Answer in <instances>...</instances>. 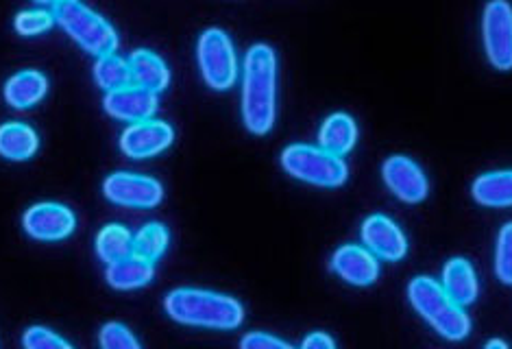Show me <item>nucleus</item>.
<instances>
[{"instance_id": "c85d7f7f", "label": "nucleus", "mask_w": 512, "mask_h": 349, "mask_svg": "<svg viewBox=\"0 0 512 349\" xmlns=\"http://www.w3.org/2000/svg\"><path fill=\"white\" fill-rule=\"evenodd\" d=\"M240 347L242 349H290V343L266 332H249L247 336H242Z\"/></svg>"}, {"instance_id": "a211bd4d", "label": "nucleus", "mask_w": 512, "mask_h": 349, "mask_svg": "<svg viewBox=\"0 0 512 349\" xmlns=\"http://www.w3.org/2000/svg\"><path fill=\"white\" fill-rule=\"evenodd\" d=\"M356 142H358L356 118L345 112H336L323 120V125L319 129V147H323L325 151L343 158V155L356 149Z\"/></svg>"}, {"instance_id": "20e7f679", "label": "nucleus", "mask_w": 512, "mask_h": 349, "mask_svg": "<svg viewBox=\"0 0 512 349\" xmlns=\"http://www.w3.org/2000/svg\"><path fill=\"white\" fill-rule=\"evenodd\" d=\"M53 16L59 27L92 57L112 55L118 48V33L101 14H96L81 0H59L53 7Z\"/></svg>"}, {"instance_id": "39448f33", "label": "nucleus", "mask_w": 512, "mask_h": 349, "mask_svg": "<svg viewBox=\"0 0 512 349\" xmlns=\"http://www.w3.org/2000/svg\"><path fill=\"white\" fill-rule=\"evenodd\" d=\"M282 168L303 184L319 188H338L347 182L349 166L347 162L312 144H290L282 151Z\"/></svg>"}, {"instance_id": "c756f323", "label": "nucleus", "mask_w": 512, "mask_h": 349, "mask_svg": "<svg viewBox=\"0 0 512 349\" xmlns=\"http://www.w3.org/2000/svg\"><path fill=\"white\" fill-rule=\"evenodd\" d=\"M301 347H306V349H334L336 341L327 332H312L310 336L303 339Z\"/></svg>"}, {"instance_id": "412c9836", "label": "nucleus", "mask_w": 512, "mask_h": 349, "mask_svg": "<svg viewBox=\"0 0 512 349\" xmlns=\"http://www.w3.org/2000/svg\"><path fill=\"white\" fill-rule=\"evenodd\" d=\"M40 149L35 129L24 123L0 125V158L11 162H27Z\"/></svg>"}, {"instance_id": "6e6552de", "label": "nucleus", "mask_w": 512, "mask_h": 349, "mask_svg": "<svg viewBox=\"0 0 512 349\" xmlns=\"http://www.w3.org/2000/svg\"><path fill=\"white\" fill-rule=\"evenodd\" d=\"M103 195L114 206L151 210L164 201V186L149 175L118 171L105 177Z\"/></svg>"}, {"instance_id": "5701e85b", "label": "nucleus", "mask_w": 512, "mask_h": 349, "mask_svg": "<svg viewBox=\"0 0 512 349\" xmlns=\"http://www.w3.org/2000/svg\"><path fill=\"white\" fill-rule=\"evenodd\" d=\"M94 81H96V86L103 88L105 92H112V90L129 86V83H133L129 59L118 57L116 53L96 57Z\"/></svg>"}, {"instance_id": "f257e3e1", "label": "nucleus", "mask_w": 512, "mask_h": 349, "mask_svg": "<svg viewBox=\"0 0 512 349\" xmlns=\"http://www.w3.org/2000/svg\"><path fill=\"white\" fill-rule=\"evenodd\" d=\"M277 118V55L253 44L242 66V123L253 136L271 134Z\"/></svg>"}, {"instance_id": "b1692460", "label": "nucleus", "mask_w": 512, "mask_h": 349, "mask_svg": "<svg viewBox=\"0 0 512 349\" xmlns=\"http://www.w3.org/2000/svg\"><path fill=\"white\" fill-rule=\"evenodd\" d=\"M170 243V234L166 230V225L162 223H146L140 227V232L133 236V254H138L146 260H160Z\"/></svg>"}, {"instance_id": "9d476101", "label": "nucleus", "mask_w": 512, "mask_h": 349, "mask_svg": "<svg viewBox=\"0 0 512 349\" xmlns=\"http://www.w3.org/2000/svg\"><path fill=\"white\" fill-rule=\"evenodd\" d=\"M175 140V129L164 120L146 118L140 123H131L120 134V151L133 160H149L164 153Z\"/></svg>"}, {"instance_id": "4468645a", "label": "nucleus", "mask_w": 512, "mask_h": 349, "mask_svg": "<svg viewBox=\"0 0 512 349\" xmlns=\"http://www.w3.org/2000/svg\"><path fill=\"white\" fill-rule=\"evenodd\" d=\"M103 107L105 112L116 120H123V123H140V120L153 118L157 107H160V99H157L155 92L140 88L136 83H129L125 88L105 92Z\"/></svg>"}, {"instance_id": "dca6fc26", "label": "nucleus", "mask_w": 512, "mask_h": 349, "mask_svg": "<svg viewBox=\"0 0 512 349\" xmlns=\"http://www.w3.org/2000/svg\"><path fill=\"white\" fill-rule=\"evenodd\" d=\"M443 288L462 308L471 306L480 295L478 273L467 258H451L443 269Z\"/></svg>"}, {"instance_id": "9b49d317", "label": "nucleus", "mask_w": 512, "mask_h": 349, "mask_svg": "<svg viewBox=\"0 0 512 349\" xmlns=\"http://www.w3.org/2000/svg\"><path fill=\"white\" fill-rule=\"evenodd\" d=\"M384 184L404 203H421L430 192V182L423 168L408 155H390L382 164Z\"/></svg>"}, {"instance_id": "bb28decb", "label": "nucleus", "mask_w": 512, "mask_h": 349, "mask_svg": "<svg viewBox=\"0 0 512 349\" xmlns=\"http://www.w3.org/2000/svg\"><path fill=\"white\" fill-rule=\"evenodd\" d=\"M99 345L103 349H140V341L133 332L118 321H109L101 328Z\"/></svg>"}, {"instance_id": "cd10ccee", "label": "nucleus", "mask_w": 512, "mask_h": 349, "mask_svg": "<svg viewBox=\"0 0 512 349\" xmlns=\"http://www.w3.org/2000/svg\"><path fill=\"white\" fill-rule=\"evenodd\" d=\"M22 345L29 349H72V345L57 332L42 326H33L24 332Z\"/></svg>"}, {"instance_id": "f8f14e48", "label": "nucleus", "mask_w": 512, "mask_h": 349, "mask_svg": "<svg viewBox=\"0 0 512 349\" xmlns=\"http://www.w3.org/2000/svg\"><path fill=\"white\" fill-rule=\"evenodd\" d=\"M362 245L386 262H399L408 254V238L401 227L384 214H371L360 227Z\"/></svg>"}, {"instance_id": "a878e982", "label": "nucleus", "mask_w": 512, "mask_h": 349, "mask_svg": "<svg viewBox=\"0 0 512 349\" xmlns=\"http://www.w3.org/2000/svg\"><path fill=\"white\" fill-rule=\"evenodd\" d=\"M495 275L502 284L512 286V221L506 223L497 234Z\"/></svg>"}, {"instance_id": "f03ea898", "label": "nucleus", "mask_w": 512, "mask_h": 349, "mask_svg": "<svg viewBox=\"0 0 512 349\" xmlns=\"http://www.w3.org/2000/svg\"><path fill=\"white\" fill-rule=\"evenodd\" d=\"M164 308L170 319L192 328L236 330L245 319V308L236 297L205 288H175L166 295Z\"/></svg>"}, {"instance_id": "2eb2a0df", "label": "nucleus", "mask_w": 512, "mask_h": 349, "mask_svg": "<svg viewBox=\"0 0 512 349\" xmlns=\"http://www.w3.org/2000/svg\"><path fill=\"white\" fill-rule=\"evenodd\" d=\"M46 92V75L33 68L16 72V75H11L5 83V101L14 107V110H31V107L44 101Z\"/></svg>"}, {"instance_id": "393cba45", "label": "nucleus", "mask_w": 512, "mask_h": 349, "mask_svg": "<svg viewBox=\"0 0 512 349\" xmlns=\"http://www.w3.org/2000/svg\"><path fill=\"white\" fill-rule=\"evenodd\" d=\"M53 24H57L53 11H46V9H27V11H20V14L14 18V29L20 35H24V38H35V35L51 31Z\"/></svg>"}, {"instance_id": "4be33fe9", "label": "nucleus", "mask_w": 512, "mask_h": 349, "mask_svg": "<svg viewBox=\"0 0 512 349\" xmlns=\"http://www.w3.org/2000/svg\"><path fill=\"white\" fill-rule=\"evenodd\" d=\"M96 256H99L105 264H112L116 260H123L133 254V234L129 227L120 223H109L101 227V232L96 234Z\"/></svg>"}, {"instance_id": "0eeeda50", "label": "nucleus", "mask_w": 512, "mask_h": 349, "mask_svg": "<svg viewBox=\"0 0 512 349\" xmlns=\"http://www.w3.org/2000/svg\"><path fill=\"white\" fill-rule=\"evenodd\" d=\"M482 42L489 64L499 70H512V5L508 0H489L482 14Z\"/></svg>"}, {"instance_id": "2f4dec72", "label": "nucleus", "mask_w": 512, "mask_h": 349, "mask_svg": "<svg viewBox=\"0 0 512 349\" xmlns=\"http://www.w3.org/2000/svg\"><path fill=\"white\" fill-rule=\"evenodd\" d=\"M33 3L40 5V7H44V5H53V7H55V5L59 3V0H33Z\"/></svg>"}, {"instance_id": "1a4fd4ad", "label": "nucleus", "mask_w": 512, "mask_h": 349, "mask_svg": "<svg viewBox=\"0 0 512 349\" xmlns=\"http://www.w3.org/2000/svg\"><path fill=\"white\" fill-rule=\"evenodd\" d=\"M22 227L31 238L42 243H57L68 238L77 227V216L64 203H35L22 216Z\"/></svg>"}, {"instance_id": "f3484780", "label": "nucleus", "mask_w": 512, "mask_h": 349, "mask_svg": "<svg viewBox=\"0 0 512 349\" xmlns=\"http://www.w3.org/2000/svg\"><path fill=\"white\" fill-rule=\"evenodd\" d=\"M153 278H155L153 260H146L138 254H131L123 260L107 264V271H105L107 284L116 288V291H136V288L151 284Z\"/></svg>"}, {"instance_id": "aec40b11", "label": "nucleus", "mask_w": 512, "mask_h": 349, "mask_svg": "<svg viewBox=\"0 0 512 349\" xmlns=\"http://www.w3.org/2000/svg\"><path fill=\"white\" fill-rule=\"evenodd\" d=\"M471 197L482 208H512V171L480 175L471 186Z\"/></svg>"}, {"instance_id": "ddd939ff", "label": "nucleus", "mask_w": 512, "mask_h": 349, "mask_svg": "<svg viewBox=\"0 0 512 349\" xmlns=\"http://www.w3.org/2000/svg\"><path fill=\"white\" fill-rule=\"evenodd\" d=\"M329 267L351 286H371L380 278V258L364 245L338 247Z\"/></svg>"}, {"instance_id": "7c9ffc66", "label": "nucleus", "mask_w": 512, "mask_h": 349, "mask_svg": "<svg viewBox=\"0 0 512 349\" xmlns=\"http://www.w3.org/2000/svg\"><path fill=\"white\" fill-rule=\"evenodd\" d=\"M495 347H499V349H506V347H508V343H506V341H489V343H486V349H495Z\"/></svg>"}, {"instance_id": "7ed1b4c3", "label": "nucleus", "mask_w": 512, "mask_h": 349, "mask_svg": "<svg viewBox=\"0 0 512 349\" xmlns=\"http://www.w3.org/2000/svg\"><path fill=\"white\" fill-rule=\"evenodd\" d=\"M408 299L417 315L447 341H462L471 332V319L460 304L447 295L441 282L419 275L408 284Z\"/></svg>"}, {"instance_id": "423d86ee", "label": "nucleus", "mask_w": 512, "mask_h": 349, "mask_svg": "<svg viewBox=\"0 0 512 349\" xmlns=\"http://www.w3.org/2000/svg\"><path fill=\"white\" fill-rule=\"evenodd\" d=\"M197 59L201 77L207 88L225 92L238 79V57L234 42L223 29H207L197 44Z\"/></svg>"}, {"instance_id": "6ab92c4d", "label": "nucleus", "mask_w": 512, "mask_h": 349, "mask_svg": "<svg viewBox=\"0 0 512 349\" xmlns=\"http://www.w3.org/2000/svg\"><path fill=\"white\" fill-rule=\"evenodd\" d=\"M129 68L136 86L151 90L155 94H160L168 88L170 70L164 59L160 55H155L153 51H144V48L133 51L129 57Z\"/></svg>"}]
</instances>
